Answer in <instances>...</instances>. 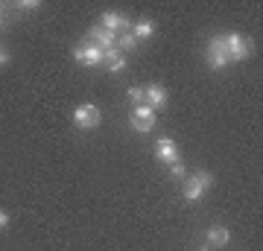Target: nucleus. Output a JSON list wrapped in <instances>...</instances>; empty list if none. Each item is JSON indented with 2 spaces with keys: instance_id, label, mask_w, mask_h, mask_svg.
I'll use <instances>...</instances> for the list:
<instances>
[{
  "instance_id": "1",
  "label": "nucleus",
  "mask_w": 263,
  "mask_h": 251,
  "mask_svg": "<svg viewBox=\"0 0 263 251\" xmlns=\"http://www.w3.org/2000/svg\"><path fill=\"white\" fill-rule=\"evenodd\" d=\"M211 187H214V176H211L208 169H196V172L187 178V184H184V199H187V202H199V199L205 196V190H211Z\"/></svg>"
},
{
  "instance_id": "2",
  "label": "nucleus",
  "mask_w": 263,
  "mask_h": 251,
  "mask_svg": "<svg viewBox=\"0 0 263 251\" xmlns=\"http://www.w3.org/2000/svg\"><path fill=\"white\" fill-rule=\"evenodd\" d=\"M228 50H226V38L222 35H214L208 41V67L211 70H226L228 67Z\"/></svg>"
},
{
  "instance_id": "3",
  "label": "nucleus",
  "mask_w": 263,
  "mask_h": 251,
  "mask_svg": "<svg viewBox=\"0 0 263 251\" xmlns=\"http://www.w3.org/2000/svg\"><path fill=\"white\" fill-rule=\"evenodd\" d=\"M226 38V50H228V59H234V62H246V59L252 56V38L246 35H237V32H231V35H222Z\"/></svg>"
},
{
  "instance_id": "4",
  "label": "nucleus",
  "mask_w": 263,
  "mask_h": 251,
  "mask_svg": "<svg viewBox=\"0 0 263 251\" xmlns=\"http://www.w3.org/2000/svg\"><path fill=\"white\" fill-rule=\"evenodd\" d=\"M100 120H103V114H100V108H97V105H91V103L79 105V108L73 111V126H76V129H82V131L97 129V126H100Z\"/></svg>"
},
{
  "instance_id": "5",
  "label": "nucleus",
  "mask_w": 263,
  "mask_h": 251,
  "mask_svg": "<svg viewBox=\"0 0 263 251\" xmlns=\"http://www.w3.org/2000/svg\"><path fill=\"white\" fill-rule=\"evenodd\" d=\"M129 126H132L135 131H141V134L152 131V126H155V111H152L149 105H138V108H132Z\"/></svg>"
},
{
  "instance_id": "6",
  "label": "nucleus",
  "mask_w": 263,
  "mask_h": 251,
  "mask_svg": "<svg viewBox=\"0 0 263 251\" xmlns=\"http://www.w3.org/2000/svg\"><path fill=\"white\" fill-rule=\"evenodd\" d=\"M73 59L79 62V65H85V67H97V65H103V50L97 44H79L73 50Z\"/></svg>"
},
{
  "instance_id": "7",
  "label": "nucleus",
  "mask_w": 263,
  "mask_h": 251,
  "mask_svg": "<svg viewBox=\"0 0 263 251\" xmlns=\"http://www.w3.org/2000/svg\"><path fill=\"white\" fill-rule=\"evenodd\" d=\"M100 27L108 29V32H114V35H117V29H120V32H129L132 24H129V18H126L123 12H105L103 21H100Z\"/></svg>"
},
{
  "instance_id": "8",
  "label": "nucleus",
  "mask_w": 263,
  "mask_h": 251,
  "mask_svg": "<svg viewBox=\"0 0 263 251\" xmlns=\"http://www.w3.org/2000/svg\"><path fill=\"white\" fill-rule=\"evenodd\" d=\"M143 105H149L152 111H158L167 105V91L161 88V85H146L143 88Z\"/></svg>"
},
{
  "instance_id": "9",
  "label": "nucleus",
  "mask_w": 263,
  "mask_h": 251,
  "mask_svg": "<svg viewBox=\"0 0 263 251\" xmlns=\"http://www.w3.org/2000/svg\"><path fill=\"white\" fill-rule=\"evenodd\" d=\"M88 41H91V44H97L100 50H108V47L117 44V35H114V32H108V29H103L100 24H97V27L88 29Z\"/></svg>"
},
{
  "instance_id": "10",
  "label": "nucleus",
  "mask_w": 263,
  "mask_h": 251,
  "mask_svg": "<svg viewBox=\"0 0 263 251\" xmlns=\"http://www.w3.org/2000/svg\"><path fill=\"white\" fill-rule=\"evenodd\" d=\"M155 158L164 161V164H176V161H179V146L170 138H161L158 143H155Z\"/></svg>"
},
{
  "instance_id": "11",
  "label": "nucleus",
  "mask_w": 263,
  "mask_h": 251,
  "mask_svg": "<svg viewBox=\"0 0 263 251\" xmlns=\"http://www.w3.org/2000/svg\"><path fill=\"white\" fill-rule=\"evenodd\" d=\"M228 240H231V234H228V228H222V225H214V228H208V245L211 248H222V245H228Z\"/></svg>"
},
{
  "instance_id": "12",
  "label": "nucleus",
  "mask_w": 263,
  "mask_h": 251,
  "mask_svg": "<svg viewBox=\"0 0 263 251\" xmlns=\"http://www.w3.org/2000/svg\"><path fill=\"white\" fill-rule=\"evenodd\" d=\"M152 32H155V24H152V21H138V24L132 27V35L138 38V41H146V38H152Z\"/></svg>"
},
{
  "instance_id": "13",
  "label": "nucleus",
  "mask_w": 263,
  "mask_h": 251,
  "mask_svg": "<svg viewBox=\"0 0 263 251\" xmlns=\"http://www.w3.org/2000/svg\"><path fill=\"white\" fill-rule=\"evenodd\" d=\"M138 44H141V41H138V38L132 35V32H123L120 38H117V50H120V53H132V50H138Z\"/></svg>"
},
{
  "instance_id": "14",
  "label": "nucleus",
  "mask_w": 263,
  "mask_h": 251,
  "mask_svg": "<svg viewBox=\"0 0 263 251\" xmlns=\"http://www.w3.org/2000/svg\"><path fill=\"white\" fill-rule=\"evenodd\" d=\"M129 103H132V108H138V105H143V88H129Z\"/></svg>"
},
{
  "instance_id": "15",
  "label": "nucleus",
  "mask_w": 263,
  "mask_h": 251,
  "mask_svg": "<svg viewBox=\"0 0 263 251\" xmlns=\"http://www.w3.org/2000/svg\"><path fill=\"white\" fill-rule=\"evenodd\" d=\"M105 67H108V70H111V73H123V70H126V56L114 59L111 65H105Z\"/></svg>"
},
{
  "instance_id": "16",
  "label": "nucleus",
  "mask_w": 263,
  "mask_h": 251,
  "mask_svg": "<svg viewBox=\"0 0 263 251\" xmlns=\"http://www.w3.org/2000/svg\"><path fill=\"white\" fill-rule=\"evenodd\" d=\"M170 172H173V178H187V169L181 167L179 161H176V164H170Z\"/></svg>"
},
{
  "instance_id": "17",
  "label": "nucleus",
  "mask_w": 263,
  "mask_h": 251,
  "mask_svg": "<svg viewBox=\"0 0 263 251\" xmlns=\"http://www.w3.org/2000/svg\"><path fill=\"white\" fill-rule=\"evenodd\" d=\"M18 9H21V12H35V9H38V0H21Z\"/></svg>"
},
{
  "instance_id": "18",
  "label": "nucleus",
  "mask_w": 263,
  "mask_h": 251,
  "mask_svg": "<svg viewBox=\"0 0 263 251\" xmlns=\"http://www.w3.org/2000/svg\"><path fill=\"white\" fill-rule=\"evenodd\" d=\"M6 225H9V214H6V210H0V231H3Z\"/></svg>"
},
{
  "instance_id": "19",
  "label": "nucleus",
  "mask_w": 263,
  "mask_h": 251,
  "mask_svg": "<svg viewBox=\"0 0 263 251\" xmlns=\"http://www.w3.org/2000/svg\"><path fill=\"white\" fill-rule=\"evenodd\" d=\"M6 62H9V53H6V50H3V47H0V67L6 65Z\"/></svg>"
},
{
  "instance_id": "20",
  "label": "nucleus",
  "mask_w": 263,
  "mask_h": 251,
  "mask_svg": "<svg viewBox=\"0 0 263 251\" xmlns=\"http://www.w3.org/2000/svg\"><path fill=\"white\" fill-rule=\"evenodd\" d=\"M199 251H211V245H208V242H205V245H202V248H199Z\"/></svg>"
},
{
  "instance_id": "21",
  "label": "nucleus",
  "mask_w": 263,
  "mask_h": 251,
  "mask_svg": "<svg viewBox=\"0 0 263 251\" xmlns=\"http://www.w3.org/2000/svg\"><path fill=\"white\" fill-rule=\"evenodd\" d=\"M3 24H6V21H3V15H0V29H3Z\"/></svg>"
}]
</instances>
